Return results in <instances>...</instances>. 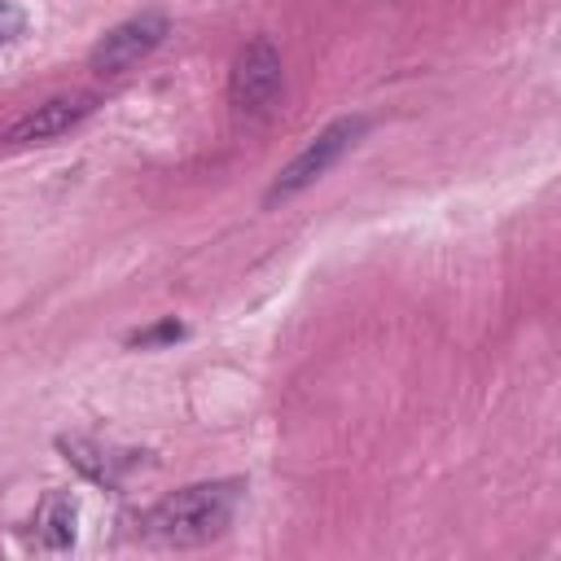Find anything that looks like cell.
I'll return each mask as SVG.
<instances>
[{"label": "cell", "instance_id": "5b68a950", "mask_svg": "<svg viewBox=\"0 0 561 561\" xmlns=\"http://www.w3.org/2000/svg\"><path fill=\"white\" fill-rule=\"evenodd\" d=\"M92 110H96V96H92V92H61V96H48V101H39L35 110H26L22 118H13V123L4 127V145H44V140H57V136H66L70 127H79Z\"/></svg>", "mask_w": 561, "mask_h": 561}, {"label": "cell", "instance_id": "3957f363", "mask_svg": "<svg viewBox=\"0 0 561 561\" xmlns=\"http://www.w3.org/2000/svg\"><path fill=\"white\" fill-rule=\"evenodd\" d=\"M167 31H171L167 13H158V9L136 13V18L118 22L114 31H105V35L96 39V48L88 53V66H92L96 75H105V79L127 75L131 66H140V61L167 39Z\"/></svg>", "mask_w": 561, "mask_h": 561}, {"label": "cell", "instance_id": "7a4b0ae2", "mask_svg": "<svg viewBox=\"0 0 561 561\" xmlns=\"http://www.w3.org/2000/svg\"><path fill=\"white\" fill-rule=\"evenodd\" d=\"M364 127H368V118H333L329 127H320L285 167H280V175L272 180V188H267V206L272 202H285V197H294V193H302V188H311L329 167H337L342 162V153L364 136Z\"/></svg>", "mask_w": 561, "mask_h": 561}, {"label": "cell", "instance_id": "8992f818", "mask_svg": "<svg viewBox=\"0 0 561 561\" xmlns=\"http://www.w3.org/2000/svg\"><path fill=\"white\" fill-rule=\"evenodd\" d=\"M57 447L96 486H123V478L136 473L140 460H145V451H123V447H110V443H96V438H79V434L75 438H61Z\"/></svg>", "mask_w": 561, "mask_h": 561}, {"label": "cell", "instance_id": "9c48e42d", "mask_svg": "<svg viewBox=\"0 0 561 561\" xmlns=\"http://www.w3.org/2000/svg\"><path fill=\"white\" fill-rule=\"evenodd\" d=\"M22 31H26V13H22L13 0H0V48L13 44Z\"/></svg>", "mask_w": 561, "mask_h": 561}, {"label": "cell", "instance_id": "52a82bcc", "mask_svg": "<svg viewBox=\"0 0 561 561\" xmlns=\"http://www.w3.org/2000/svg\"><path fill=\"white\" fill-rule=\"evenodd\" d=\"M75 522H79V500L70 491H48L35 508V548L44 552H66L75 543Z\"/></svg>", "mask_w": 561, "mask_h": 561}, {"label": "cell", "instance_id": "6da1fadb", "mask_svg": "<svg viewBox=\"0 0 561 561\" xmlns=\"http://www.w3.org/2000/svg\"><path fill=\"white\" fill-rule=\"evenodd\" d=\"M237 500H241V482H197V486H184L158 500L140 517V530L145 539L167 543V548H197V543L219 539L232 526Z\"/></svg>", "mask_w": 561, "mask_h": 561}, {"label": "cell", "instance_id": "277c9868", "mask_svg": "<svg viewBox=\"0 0 561 561\" xmlns=\"http://www.w3.org/2000/svg\"><path fill=\"white\" fill-rule=\"evenodd\" d=\"M285 88V66H280V53L267 44V39H250L232 70H228V101L241 110V114H267L276 105Z\"/></svg>", "mask_w": 561, "mask_h": 561}, {"label": "cell", "instance_id": "ba28073f", "mask_svg": "<svg viewBox=\"0 0 561 561\" xmlns=\"http://www.w3.org/2000/svg\"><path fill=\"white\" fill-rule=\"evenodd\" d=\"M180 337H184V324H180L175 316H167V320H158L153 329L136 333V337H131V346H158V342H180Z\"/></svg>", "mask_w": 561, "mask_h": 561}]
</instances>
